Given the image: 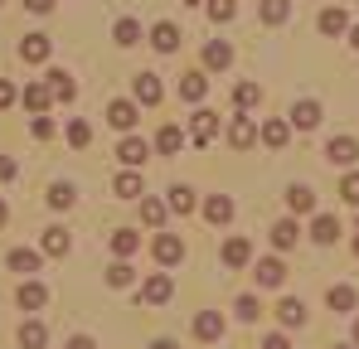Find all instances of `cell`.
I'll return each instance as SVG.
<instances>
[{
	"label": "cell",
	"mask_w": 359,
	"mask_h": 349,
	"mask_svg": "<svg viewBox=\"0 0 359 349\" xmlns=\"http://www.w3.org/2000/svg\"><path fill=\"white\" fill-rule=\"evenodd\" d=\"M170 296H175V287H170V277H165V272L146 277V287L136 291V301H141V306H165Z\"/></svg>",
	"instance_id": "1"
},
{
	"label": "cell",
	"mask_w": 359,
	"mask_h": 349,
	"mask_svg": "<svg viewBox=\"0 0 359 349\" xmlns=\"http://www.w3.org/2000/svg\"><path fill=\"white\" fill-rule=\"evenodd\" d=\"M252 277H257V287H262V291H277L282 282H287V262H282V257H262Z\"/></svg>",
	"instance_id": "2"
},
{
	"label": "cell",
	"mask_w": 359,
	"mask_h": 349,
	"mask_svg": "<svg viewBox=\"0 0 359 349\" xmlns=\"http://www.w3.org/2000/svg\"><path fill=\"white\" fill-rule=\"evenodd\" d=\"M156 262H161V267L184 262V238H180V233H161V238H156Z\"/></svg>",
	"instance_id": "3"
},
{
	"label": "cell",
	"mask_w": 359,
	"mask_h": 349,
	"mask_svg": "<svg viewBox=\"0 0 359 349\" xmlns=\"http://www.w3.org/2000/svg\"><path fill=\"white\" fill-rule=\"evenodd\" d=\"M189 136H194L199 146H209V141L219 136V112H204V107H199V112L189 116Z\"/></svg>",
	"instance_id": "4"
},
{
	"label": "cell",
	"mask_w": 359,
	"mask_h": 349,
	"mask_svg": "<svg viewBox=\"0 0 359 349\" xmlns=\"http://www.w3.org/2000/svg\"><path fill=\"white\" fill-rule=\"evenodd\" d=\"M131 93H136V102H146V107H156V102L165 97V88H161V78H156V73H136Z\"/></svg>",
	"instance_id": "5"
},
{
	"label": "cell",
	"mask_w": 359,
	"mask_h": 349,
	"mask_svg": "<svg viewBox=\"0 0 359 349\" xmlns=\"http://www.w3.org/2000/svg\"><path fill=\"white\" fill-rule=\"evenodd\" d=\"M194 335H199L204 345L224 340V310H199V320H194Z\"/></svg>",
	"instance_id": "6"
},
{
	"label": "cell",
	"mask_w": 359,
	"mask_h": 349,
	"mask_svg": "<svg viewBox=\"0 0 359 349\" xmlns=\"http://www.w3.org/2000/svg\"><path fill=\"white\" fill-rule=\"evenodd\" d=\"M325 160H330V165H355V160H359L355 136H335V141L325 146Z\"/></svg>",
	"instance_id": "7"
},
{
	"label": "cell",
	"mask_w": 359,
	"mask_h": 349,
	"mask_svg": "<svg viewBox=\"0 0 359 349\" xmlns=\"http://www.w3.org/2000/svg\"><path fill=\"white\" fill-rule=\"evenodd\" d=\"M15 301H20L25 310H39V306L49 301V287H44V282H34V277H25V282H20V291H15Z\"/></svg>",
	"instance_id": "8"
},
{
	"label": "cell",
	"mask_w": 359,
	"mask_h": 349,
	"mask_svg": "<svg viewBox=\"0 0 359 349\" xmlns=\"http://www.w3.org/2000/svg\"><path fill=\"white\" fill-rule=\"evenodd\" d=\"M5 262H10V272H20V277H34L39 262H44V252H34V247H15Z\"/></svg>",
	"instance_id": "9"
},
{
	"label": "cell",
	"mask_w": 359,
	"mask_h": 349,
	"mask_svg": "<svg viewBox=\"0 0 359 349\" xmlns=\"http://www.w3.org/2000/svg\"><path fill=\"white\" fill-rule=\"evenodd\" d=\"M117 156H121V165H126V170H136V165H146V156H151V146H146L141 136H126V141L117 146Z\"/></svg>",
	"instance_id": "10"
},
{
	"label": "cell",
	"mask_w": 359,
	"mask_h": 349,
	"mask_svg": "<svg viewBox=\"0 0 359 349\" xmlns=\"http://www.w3.org/2000/svg\"><path fill=\"white\" fill-rule=\"evenodd\" d=\"M229 63H233V49H229L224 39H209V44H204V68H209V73H224Z\"/></svg>",
	"instance_id": "11"
},
{
	"label": "cell",
	"mask_w": 359,
	"mask_h": 349,
	"mask_svg": "<svg viewBox=\"0 0 359 349\" xmlns=\"http://www.w3.org/2000/svg\"><path fill=\"white\" fill-rule=\"evenodd\" d=\"M252 141H257V121H252V116H238V121L229 126V146H233V151H248Z\"/></svg>",
	"instance_id": "12"
},
{
	"label": "cell",
	"mask_w": 359,
	"mask_h": 349,
	"mask_svg": "<svg viewBox=\"0 0 359 349\" xmlns=\"http://www.w3.org/2000/svg\"><path fill=\"white\" fill-rule=\"evenodd\" d=\"M292 126H297V131H316V126H320V102H311V97L297 102V107H292Z\"/></svg>",
	"instance_id": "13"
},
{
	"label": "cell",
	"mask_w": 359,
	"mask_h": 349,
	"mask_svg": "<svg viewBox=\"0 0 359 349\" xmlns=\"http://www.w3.org/2000/svg\"><path fill=\"white\" fill-rule=\"evenodd\" d=\"M287 209L292 214H316V189L311 184H292L287 189Z\"/></svg>",
	"instance_id": "14"
},
{
	"label": "cell",
	"mask_w": 359,
	"mask_h": 349,
	"mask_svg": "<svg viewBox=\"0 0 359 349\" xmlns=\"http://www.w3.org/2000/svg\"><path fill=\"white\" fill-rule=\"evenodd\" d=\"M252 262V242L248 238H229L224 242V267H248Z\"/></svg>",
	"instance_id": "15"
},
{
	"label": "cell",
	"mask_w": 359,
	"mask_h": 349,
	"mask_svg": "<svg viewBox=\"0 0 359 349\" xmlns=\"http://www.w3.org/2000/svg\"><path fill=\"white\" fill-rule=\"evenodd\" d=\"M204 93H209V78L204 73H184L180 78V102H204Z\"/></svg>",
	"instance_id": "16"
},
{
	"label": "cell",
	"mask_w": 359,
	"mask_h": 349,
	"mask_svg": "<svg viewBox=\"0 0 359 349\" xmlns=\"http://www.w3.org/2000/svg\"><path fill=\"white\" fill-rule=\"evenodd\" d=\"M204 219H209V224H229V219H233V199H229V194H209V199H204Z\"/></svg>",
	"instance_id": "17"
},
{
	"label": "cell",
	"mask_w": 359,
	"mask_h": 349,
	"mask_svg": "<svg viewBox=\"0 0 359 349\" xmlns=\"http://www.w3.org/2000/svg\"><path fill=\"white\" fill-rule=\"evenodd\" d=\"M151 44H156L161 54H175V49H180V29L170 25V20H161V25L151 29Z\"/></svg>",
	"instance_id": "18"
},
{
	"label": "cell",
	"mask_w": 359,
	"mask_h": 349,
	"mask_svg": "<svg viewBox=\"0 0 359 349\" xmlns=\"http://www.w3.org/2000/svg\"><path fill=\"white\" fill-rule=\"evenodd\" d=\"M277 320H282L287 330H297V325H306V306H301L297 296H282V306H277Z\"/></svg>",
	"instance_id": "19"
},
{
	"label": "cell",
	"mask_w": 359,
	"mask_h": 349,
	"mask_svg": "<svg viewBox=\"0 0 359 349\" xmlns=\"http://www.w3.org/2000/svg\"><path fill=\"white\" fill-rule=\"evenodd\" d=\"M320 34H330V39H335V34H350V15H345V10H335V5H330V10H320Z\"/></svg>",
	"instance_id": "20"
},
{
	"label": "cell",
	"mask_w": 359,
	"mask_h": 349,
	"mask_svg": "<svg viewBox=\"0 0 359 349\" xmlns=\"http://www.w3.org/2000/svg\"><path fill=\"white\" fill-rule=\"evenodd\" d=\"M287 136H292V126H287V121H262V126H257V141H267L272 151H282V146H287Z\"/></svg>",
	"instance_id": "21"
},
{
	"label": "cell",
	"mask_w": 359,
	"mask_h": 349,
	"mask_svg": "<svg viewBox=\"0 0 359 349\" xmlns=\"http://www.w3.org/2000/svg\"><path fill=\"white\" fill-rule=\"evenodd\" d=\"M44 88H49V97H59V102H73V93H78V83H73L63 68H54V73H49V83H44Z\"/></svg>",
	"instance_id": "22"
},
{
	"label": "cell",
	"mask_w": 359,
	"mask_h": 349,
	"mask_svg": "<svg viewBox=\"0 0 359 349\" xmlns=\"http://www.w3.org/2000/svg\"><path fill=\"white\" fill-rule=\"evenodd\" d=\"M297 238H301L297 219H282V224H272V247H277V252H287V247H297Z\"/></svg>",
	"instance_id": "23"
},
{
	"label": "cell",
	"mask_w": 359,
	"mask_h": 349,
	"mask_svg": "<svg viewBox=\"0 0 359 349\" xmlns=\"http://www.w3.org/2000/svg\"><path fill=\"white\" fill-rule=\"evenodd\" d=\"M107 121H112L117 131H131V126H136V102H126V97L112 102V107H107Z\"/></svg>",
	"instance_id": "24"
},
{
	"label": "cell",
	"mask_w": 359,
	"mask_h": 349,
	"mask_svg": "<svg viewBox=\"0 0 359 349\" xmlns=\"http://www.w3.org/2000/svg\"><path fill=\"white\" fill-rule=\"evenodd\" d=\"M20 58H25V63H44V58H49V34H29V39L20 44Z\"/></svg>",
	"instance_id": "25"
},
{
	"label": "cell",
	"mask_w": 359,
	"mask_h": 349,
	"mask_svg": "<svg viewBox=\"0 0 359 349\" xmlns=\"http://www.w3.org/2000/svg\"><path fill=\"white\" fill-rule=\"evenodd\" d=\"M257 102H262V83H238V88H233V107H238V112H252Z\"/></svg>",
	"instance_id": "26"
},
{
	"label": "cell",
	"mask_w": 359,
	"mask_h": 349,
	"mask_svg": "<svg viewBox=\"0 0 359 349\" xmlns=\"http://www.w3.org/2000/svg\"><path fill=\"white\" fill-rule=\"evenodd\" d=\"M311 238H316L320 247H330V242L340 238V219H330V214H320V219L311 224Z\"/></svg>",
	"instance_id": "27"
},
{
	"label": "cell",
	"mask_w": 359,
	"mask_h": 349,
	"mask_svg": "<svg viewBox=\"0 0 359 349\" xmlns=\"http://www.w3.org/2000/svg\"><path fill=\"white\" fill-rule=\"evenodd\" d=\"M194 204H199V199H194V189H189V184H175V189H170V199H165V209H175V214H194Z\"/></svg>",
	"instance_id": "28"
},
{
	"label": "cell",
	"mask_w": 359,
	"mask_h": 349,
	"mask_svg": "<svg viewBox=\"0 0 359 349\" xmlns=\"http://www.w3.org/2000/svg\"><path fill=\"white\" fill-rule=\"evenodd\" d=\"M20 102H25L29 112H44V107H49L54 97H49V88H44V83H29V88L20 93Z\"/></svg>",
	"instance_id": "29"
},
{
	"label": "cell",
	"mask_w": 359,
	"mask_h": 349,
	"mask_svg": "<svg viewBox=\"0 0 359 349\" xmlns=\"http://www.w3.org/2000/svg\"><path fill=\"white\" fill-rule=\"evenodd\" d=\"M112 189H117V199H136L146 184H141V174H136V170H121L117 179H112Z\"/></svg>",
	"instance_id": "30"
},
{
	"label": "cell",
	"mask_w": 359,
	"mask_h": 349,
	"mask_svg": "<svg viewBox=\"0 0 359 349\" xmlns=\"http://www.w3.org/2000/svg\"><path fill=\"white\" fill-rule=\"evenodd\" d=\"M39 252H49V257H68V228H44V247Z\"/></svg>",
	"instance_id": "31"
},
{
	"label": "cell",
	"mask_w": 359,
	"mask_h": 349,
	"mask_svg": "<svg viewBox=\"0 0 359 349\" xmlns=\"http://www.w3.org/2000/svg\"><path fill=\"white\" fill-rule=\"evenodd\" d=\"M44 340H49V330H44L39 320H25V325H20V345L25 349H44Z\"/></svg>",
	"instance_id": "32"
},
{
	"label": "cell",
	"mask_w": 359,
	"mask_h": 349,
	"mask_svg": "<svg viewBox=\"0 0 359 349\" xmlns=\"http://www.w3.org/2000/svg\"><path fill=\"white\" fill-rule=\"evenodd\" d=\"M180 146H184V131H180V126H161V136H156V151H161V156H175Z\"/></svg>",
	"instance_id": "33"
},
{
	"label": "cell",
	"mask_w": 359,
	"mask_h": 349,
	"mask_svg": "<svg viewBox=\"0 0 359 349\" xmlns=\"http://www.w3.org/2000/svg\"><path fill=\"white\" fill-rule=\"evenodd\" d=\"M257 10H262V25H282L292 15V0H262Z\"/></svg>",
	"instance_id": "34"
},
{
	"label": "cell",
	"mask_w": 359,
	"mask_h": 349,
	"mask_svg": "<svg viewBox=\"0 0 359 349\" xmlns=\"http://www.w3.org/2000/svg\"><path fill=\"white\" fill-rule=\"evenodd\" d=\"M136 247H141V238H136L131 228H117V233H112V252H117L121 262H126V257H131Z\"/></svg>",
	"instance_id": "35"
},
{
	"label": "cell",
	"mask_w": 359,
	"mask_h": 349,
	"mask_svg": "<svg viewBox=\"0 0 359 349\" xmlns=\"http://www.w3.org/2000/svg\"><path fill=\"white\" fill-rule=\"evenodd\" d=\"M325 301H330V310H355V287H330L325 291Z\"/></svg>",
	"instance_id": "36"
},
{
	"label": "cell",
	"mask_w": 359,
	"mask_h": 349,
	"mask_svg": "<svg viewBox=\"0 0 359 349\" xmlns=\"http://www.w3.org/2000/svg\"><path fill=\"white\" fill-rule=\"evenodd\" d=\"M112 39H117L121 49H131V44H141V25H136V20H121L117 29H112Z\"/></svg>",
	"instance_id": "37"
},
{
	"label": "cell",
	"mask_w": 359,
	"mask_h": 349,
	"mask_svg": "<svg viewBox=\"0 0 359 349\" xmlns=\"http://www.w3.org/2000/svg\"><path fill=\"white\" fill-rule=\"evenodd\" d=\"M165 214H170V209H165L161 199H141V219H146L151 228H161V224H165Z\"/></svg>",
	"instance_id": "38"
},
{
	"label": "cell",
	"mask_w": 359,
	"mask_h": 349,
	"mask_svg": "<svg viewBox=\"0 0 359 349\" xmlns=\"http://www.w3.org/2000/svg\"><path fill=\"white\" fill-rule=\"evenodd\" d=\"M233 315H238V320H248V325H252V320H257V315H262V306H257V296H238V301H233Z\"/></svg>",
	"instance_id": "39"
},
{
	"label": "cell",
	"mask_w": 359,
	"mask_h": 349,
	"mask_svg": "<svg viewBox=\"0 0 359 349\" xmlns=\"http://www.w3.org/2000/svg\"><path fill=\"white\" fill-rule=\"evenodd\" d=\"M49 209H73V184H49Z\"/></svg>",
	"instance_id": "40"
},
{
	"label": "cell",
	"mask_w": 359,
	"mask_h": 349,
	"mask_svg": "<svg viewBox=\"0 0 359 349\" xmlns=\"http://www.w3.org/2000/svg\"><path fill=\"white\" fill-rule=\"evenodd\" d=\"M233 15H238V5H233V0H209V20H219V25H224V20H233Z\"/></svg>",
	"instance_id": "41"
},
{
	"label": "cell",
	"mask_w": 359,
	"mask_h": 349,
	"mask_svg": "<svg viewBox=\"0 0 359 349\" xmlns=\"http://www.w3.org/2000/svg\"><path fill=\"white\" fill-rule=\"evenodd\" d=\"M68 141H73V146H88V141H93V126H88V121H68Z\"/></svg>",
	"instance_id": "42"
},
{
	"label": "cell",
	"mask_w": 359,
	"mask_h": 349,
	"mask_svg": "<svg viewBox=\"0 0 359 349\" xmlns=\"http://www.w3.org/2000/svg\"><path fill=\"white\" fill-rule=\"evenodd\" d=\"M340 199L359 209V174H345V179H340Z\"/></svg>",
	"instance_id": "43"
},
{
	"label": "cell",
	"mask_w": 359,
	"mask_h": 349,
	"mask_svg": "<svg viewBox=\"0 0 359 349\" xmlns=\"http://www.w3.org/2000/svg\"><path fill=\"white\" fill-rule=\"evenodd\" d=\"M131 277H136V272H131L126 262H117V267L107 272V282H112V287H131Z\"/></svg>",
	"instance_id": "44"
},
{
	"label": "cell",
	"mask_w": 359,
	"mask_h": 349,
	"mask_svg": "<svg viewBox=\"0 0 359 349\" xmlns=\"http://www.w3.org/2000/svg\"><path fill=\"white\" fill-rule=\"evenodd\" d=\"M29 131H34L39 141H49V136H54V121H49V116H34V121H29Z\"/></svg>",
	"instance_id": "45"
},
{
	"label": "cell",
	"mask_w": 359,
	"mask_h": 349,
	"mask_svg": "<svg viewBox=\"0 0 359 349\" xmlns=\"http://www.w3.org/2000/svg\"><path fill=\"white\" fill-rule=\"evenodd\" d=\"M15 97H20V93H15V83H5V78H0V112H5Z\"/></svg>",
	"instance_id": "46"
},
{
	"label": "cell",
	"mask_w": 359,
	"mask_h": 349,
	"mask_svg": "<svg viewBox=\"0 0 359 349\" xmlns=\"http://www.w3.org/2000/svg\"><path fill=\"white\" fill-rule=\"evenodd\" d=\"M262 349H292V345H287V335H267V340H262Z\"/></svg>",
	"instance_id": "47"
},
{
	"label": "cell",
	"mask_w": 359,
	"mask_h": 349,
	"mask_svg": "<svg viewBox=\"0 0 359 349\" xmlns=\"http://www.w3.org/2000/svg\"><path fill=\"white\" fill-rule=\"evenodd\" d=\"M68 349H97V345H93V335H73V340H68Z\"/></svg>",
	"instance_id": "48"
},
{
	"label": "cell",
	"mask_w": 359,
	"mask_h": 349,
	"mask_svg": "<svg viewBox=\"0 0 359 349\" xmlns=\"http://www.w3.org/2000/svg\"><path fill=\"white\" fill-rule=\"evenodd\" d=\"M25 5H29L34 15H49V10H54V0H25Z\"/></svg>",
	"instance_id": "49"
},
{
	"label": "cell",
	"mask_w": 359,
	"mask_h": 349,
	"mask_svg": "<svg viewBox=\"0 0 359 349\" xmlns=\"http://www.w3.org/2000/svg\"><path fill=\"white\" fill-rule=\"evenodd\" d=\"M0 179H15V160L10 156H0Z\"/></svg>",
	"instance_id": "50"
},
{
	"label": "cell",
	"mask_w": 359,
	"mask_h": 349,
	"mask_svg": "<svg viewBox=\"0 0 359 349\" xmlns=\"http://www.w3.org/2000/svg\"><path fill=\"white\" fill-rule=\"evenodd\" d=\"M151 349H180V345H175V340H156Z\"/></svg>",
	"instance_id": "51"
},
{
	"label": "cell",
	"mask_w": 359,
	"mask_h": 349,
	"mask_svg": "<svg viewBox=\"0 0 359 349\" xmlns=\"http://www.w3.org/2000/svg\"><path fill=\"white\" fill-rule=\"evenodd\" d=\"M5 219H10V209H5V199H0V228H5Z\"/></svg>",
	"instance_id": "52"
},
{
	"label": "cell",
	"mask_w": 359,
	"mask_h": 349,
	"mask_svg": "<svg viewBox=\"0 0 359 349\" xmlns=\"http://www.w3.org/2000/svg\"><path fill=\"white\" fill-rule=\"evenodd\" d=\"M350 44H355V49H359V25H355V29H350Z\"/></svg>",
	"instance_id": "53"
},
{
	"label": "cell",
	"mask_w": 359,
	"mask_h": 349,
	"mask_svg": "<svg viewBox=\"0 0 359 349\" xmlns=\"http://www.w3.org/2000/svg\"><path fill=\"white\" fill-rule=\"evenodd\" d=\"M355 345H359V320H355Z\"/></svg>",
	"instance_id": "54"
},
{
	"label": "cell",
	"mask_w": 359,
	"mask_h": 349,
	"mask_svg": "<svg viewBox=\"0 0 359 349\" xmlns=\"http://www.w3.org/2000/svg\"><path fill=\"white\" fill-rule=\"evenodd\" d=\"M184 5H199V0H184Z\"/></svg>",
	"instance_id": "55"
},
{
	"label": "cell",
	"mask_w": 359,
	"mask_h": 349,
	"mask_svg": "<svg viewBox=\"0 0 359 349\" xmlns=\"http://www.w3.org/2000/svg\"><path fill=\"white\" fill-rule=\"evenodd\" d=\"M355 252H359V238H355Z\"/></svg>",
	"instance_id": "56"
},
{
	"label": "cell",
	"mask_w": 359,
	"mask_h": 349,
	"mask_svg": "<svg viewBox=\"0 0 359 349\" xmlns=\"http://www.w3.org/2000/svg\"><path fill=\"white\" fill-rule=\"evenodd\" d=\"M335 349H350V345H335Z\"/></svg>",
	"instance_id": "57"
}]
</instances>
